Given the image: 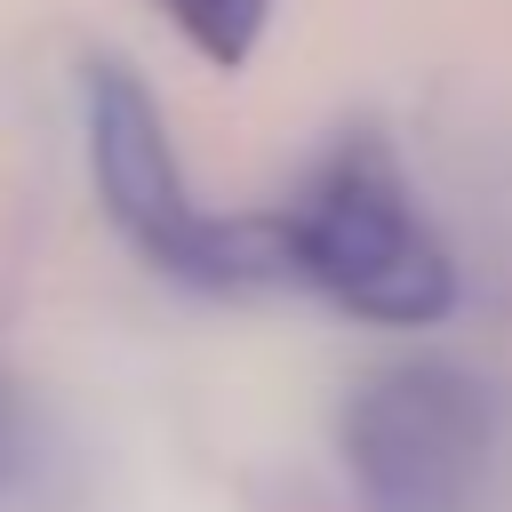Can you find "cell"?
<instances>
[{"label":"cell","mask_w":512,"mask_h":512,"mask_svg":"<svg viewBox=\"0 0 512 512\" xmlns=\"http://www.w3.org/2000/svg\"><path fill=\"white\" fill-rule=\"evenodd\" d=\"M80 128H88V176L112 216V232L168 280L200 296H256V288H296L288 264V224L280 216H224L184 184V160L168 144L160 96L120 64L88 56L80 72Z\"/></svg>","instance_id":"1"},{"label":"cell","mask_w":512,"mask_h":512,"mask_svg":"<svg viewBox=\"0 0 512 512\" xmlns=\"http://www.w3.org/2000/svg\"><path fill=\"white\" fill-rule=\"evenodd\" d=\"M296 288L368 320V328H424L456 304V256L416 208L392 144L376 128L344 136L320 176L280 208Z\"/></svg>","instance_id":"2"},{"label":"cell","mask_w":512,"mask_h":512,"mask_svg":"<svg viewBox=\"0 0 512 512\" xmlns=\"http://www.w3.org/2000/svg\"><path fill=\"white\" fill-rule=\"evenodd\" d=\"M336 448L360 512H472L496 472V392L456 360H392L352 384Z\"/></svg>","instance_id":"3"},{"label":"cell","mask_w":512,"mask_h":512,"mask_svg":"<svg viewBox=\"0 0 512 512\" xmlns=\"http://www.w3.org/2000/svg\"><path fill=\"white\" fill-rule=\"evenodd\" d=\"M216 72H240L248 56H256V40H264V24H272V0H152Z\"/></svg>","instance_id":"4"},{"label":"cell","mask_w":512,"mask_h":512,"mask_svg":"<svg viewBox=\"0 0 512 512\" xmlns=\"http://www.w3.org/2000/svg\"><path fill=\"white\" fill-rule=\"evenodd\" d=\"M24 480H32V416H24L16 376L0 368V496H16Z\"/></svg>","instance_id":"5"}]
</instances>
